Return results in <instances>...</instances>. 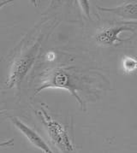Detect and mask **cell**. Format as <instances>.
Returning a JSON list of instances; mask_svg holds the SVG:
<instances>
[{
    "label": "cell",
    "mask_w": 137,
    "mask_h": 153,
    "mask_svg": "<svg viewBox=\"0 0 137 153\" xmlns=\"http://www.w3.org/2000/svg\"><path fill=\"white\" fill-rule=\"evenodd\" d=\"M124 31H133V28L126 25L111 26L99 31L95 35V40L100 45L113 46L118 45V42L124 41V39L119 38V34Z\"/></svg>",
    "instance_id": "obj_4"
},
{
    "label": "cell",
    "mask_w": 137,
    "mask_h": 153,
    "mask_svg": "<svg viewBox=\"0 0 137 153\" xmlns=\"http://www.w3.org/2000/svg\"><path fill=\"white\" fill-rule=\"evenodd\" d=\"M102 11L111 12L118 16L121 18L128 21H137V4L133 2H125L124 4L113 8L99 7Z\"/></svg>",
    "instance_id": "obj_6"
},
{
    "label": "cell",
    "mask_w": 137,
    "mask_h": 153,
    "mask_svg": "<svg viewBox=\"0 0 137 153\" xmlns=\"http://www.w3.org/2000/svg\"><path fill=\"white\" fill-rule=\"evenodd\" d=\"M14 144V139H11V140H9L4 141L2 143H0V148L1 147H8L12 146Z\"/></svg>",
    "instance_id": "obj_8"
},
{
    "label": "cell",
    "mask_w": 137,
    "mask_h": 153,
    "mask_svg": "<svg viewBox=\"0 0 137 153\" xmlns=\"http://www.w3.org/2000/svg\"><path fill=\"white\" fill-rule=\"evenodd\" d=\"M122 66L125 73H133L137 69V58L126 56L122 61Z\"/></svg>",
    "instance_id": "obj_7"
},
{
    "label": "cell",
    "mask_w": 137,
    "mask_h": 153,
    "mask_svg": "<svg viewBox=\"0 0 137 153\" xmlns=\"http://www.w3.org/2000/svg\"><path fill=\"white\" fill-rule=\"evenodd\" d=\"M13 1H10V0H5V1H1L0 2V10L2 9V8H4V6H6L8 5L9 4H10V3H12Z\"/></svg>",
    "instance_id": "obj_9"
},
{
    "label": "cell",
    "mask_w": 137,
    "mask_h": 153,
    "mask_svg": "<svg viewBox=\"0 0 137 153\" xmlns=\"http://www.w3.org/2000/svg\"><path fill=\"white\" fill-rule=\"evenodd\" d=\"M36 113L46 129L51 142L62 153H76L66 128L55 120L42 106Z\"/></svg>",
    "instance_id": "obj_2"
},
{
    "label": "cell",
    "mask_w": 137,
    "mask_h": 153,
    "mask_svg": "<svg viewBox=\"0 0 137 153\" xmlns=\"http://www.w3.org/2000/svg\"><path fill=\"white\" fill-rule=\"evenodd\" d=\"M8 118L14 124V126L18 129L19 131L28 139V140L32 143L34 146L37 147L40 151H42L44 153H54L50 148V146L45 143V141L41 138V136L38 134L34 129H32L28 126H27L25 123L20 121L17 117H8Z\"/></svg>",
    "instance_id": "obj_5"
},
{
    "label": "cell",
    "mask_w": 137,
    "mask_h": 153,
    "mask_svg": "<svg viewBox=\"0 0 137 153\" xmlns=\"http://www.w3.org/2000/svg\"><path fill=\"white\" fill-rule=\"evenodd\" d=\"M85 77L80 72L75 70L73 67H58L45 71L40 77L38 87L34 91L37 95L42 90L47 88H59L68 91L85 110V104L80 96V91L84 86L82 80Z\"/></svg>",
    "instance_id": "obj_1"
},
{
    "label": "cell",
    "mask_w": 137,
    "mask_h": 153,
    "mask_svg": "<svg viewBox=\"0 0 137 153\" xmlns=\"http://www.w3.org/2000/svg\"><path fill=\"white\" fill-rule=\"evenodd\" d=\"M39 45L40 39H38L29 49L24 51L13 62L6 81V85L9 88L20 86L21 82L35 62Z\"/></svg>",
    "instance_id": "obj_3"
}]
</instances>
